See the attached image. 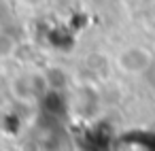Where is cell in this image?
<instances>
[{
    "label": "cell",
    "mask_w": 155,
    "mask_h": 151,
    "mask_svg": "<svg viewBox=\"0 0 155 151\" xmlns=\"http://www.w3.org/2000/svg\"><path fill=\"white\" fill-rule=\"evenodd\" d=\"M11 89H13V94H15L19 100H34V98L38 96L36 89H34V83H32V77H30V75H28V77H17V79H13Z\"/></svg>",
    "instance_id": "7a4b0ae2"
},
{
    "label": "cell",
    "mask_w": 155,
    "mask_h": 151,
    "mask_svg": "<svg viewBox=\"0 0 155 151\" xmlns=\"http://www.w3.org/2000/svg\"><path fill=\"white\" fill-rule=\"evenodd\" d=\"M17 51V43L13 36L0 32V60H9L13 53Z\"/></svg>",
    "instance_id": "3957f363"
},
{
    "label": "cell",
    "mask_w": 155,
    "mask_h": 151,
    "mask_svg": "<svg viewBox=\"0 0 155 151\" xmlns=\"http://www.w3.org/2000/svg\"><path fill=\"white\" fill-rule=\"evenodd\" d=\"M113 64L127 77H140L153 66V51L144 45H127L115 53Z\"/></svg>",
    "instance_id": "6da1fadb"
}]
</instances>
